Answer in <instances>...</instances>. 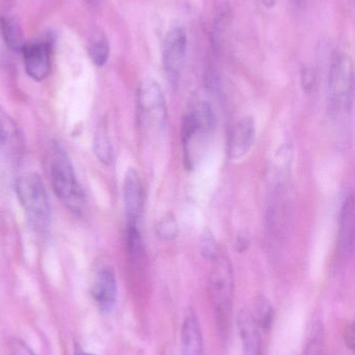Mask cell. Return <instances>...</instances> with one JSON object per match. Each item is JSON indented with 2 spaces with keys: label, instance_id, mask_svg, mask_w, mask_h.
Wrapping results in <instances>:
<instances>
[{
  "label": "cell",
  "instance_id": "d6986e66",
  "mask_svg": "<svg viewBox=\"0 0 355 355\" xmlns=\"http://www.w3.org/2000/svg\"><path fill=\"white\" fill-rule=\"evenodd\" d=\"M127 254L131 262L139 263L143 257V241L138 225L127 223L126 229Z\"/></svg>",
  "mask_w": 355,
  "mask_h": 355
},
{
  "label": "cell",
  "instance_id": "2e32d148",
  "mask_svg": "<svg viewBox=\"0 0 355 355\" xmlns=\"http://www.w3.org/2000/svg\"><path fill=\"white\" fill-rule=\"evenodd\" d=\"M250 313L258 329L270 331L274 322L275 313L273 304L266 296H256L254 302V310Z\"/></svg>",
  "mask_w": 355,
  "mask_h": 355
},
{
  "label": "cell",
  "instance_id": "9c48e42d",
  "mask_svg": "<svg viewBox=\"0 0 355 355\" xmlns=\"http://www.w3.org/2000/svg\"><path fill=\"white\" fill-rule=\"evenodd\" d=\"M91 295L100 312L108 314L114 310L118 297V286L112 268L106 267L98 271L92 285Z\"/></svg>",
  "mask_w": 355,
  "mask_h": 355
},
{
  "label": "cell",
  "instance_id": "9a60e30c",
  "mask_svg": "<svg viewBox=\"0 0 355 355\" xmlns=\"http://www.w3.org/2000/svg\"><path fill=\"white\" fill-rule=\"evenodd\" d=\"M21 145L20 133L14 121L0 112V147L8 153L16 154Z\"/></svg>",
  "mask_w": 355,
  "mask_h": 355
},
{
  "label": "cell",
  "instance_id": "4dcf8cb0",
  "mask_svg": "<svg viewBox=\"0 0 355 355\" xmlns=\"http://www.w3.org/2000/svg\"><path fill=\"white\" fill-rule=\"evenodd\" d=\"M293 1L295 2L296 4H300L304 0H293Z\"/></svg>",
  "mask_w": 355,
  "mask_h": 355
},
{
  "label": "cell",
  "instance_id": "5bb4252c",
  "mask_svg": "<svg viewBox=\"0 0 355 355\" xmlns=\"http://www.w3.org/2000/svg\"><path fill=\"white\" fill-rule=\"evenodd\" d=\"M239 334L243 346V355H261V338L251 313L242 310L238 318Z\"/></svg>",
  "mask_w": 355,
  "mask_h": 355
},
{
  "label": "cell",
  "instance_id": "4316f807",
  "mask_svg": "<svg viewBox=\"0 0 355 355\" xmlns=\"http://www.w3.org/2000/svg\"><path fill=\"white\" fill-rule=\"evenodd\" d=\"M6 47V42H4L3 33H2L1 18H0V58L3 55Z\"/></svg>",
  "mask_w": 355,
  "mask_h": 355
},
{
  "label": "cell",
  "instance_id": "e0dca14e",
  "mask_svg": "<svg viewBox=\"0 0 355 355\" xmlns=\"http://www.w3.org/2000/svg\"><path fill=\"white\" fill-rule=\"evenodd\" d=\"M93 150L96 157L101 164L108 166L112 164L114 158L112 143H110V135L108 128L104 122L100 123L94 135Z\"/></svg>",
  "mask_w": 355,
  "mask_h": 355
},
{
  "label": "cell",
  "instance_id": "6da1fadb",
  "mask_svg": "<svg viewBox=\"0 0 355 355\" xmlns=\"http://www.w3.org/2000/svg\"><path fill=\"white\" fill-rule=\"evenodd\" d=\"M208 292L219 331L223 338H226L231 329L235 296L233 264L226 256L219 254L213 260L208 275Z\"/></svg>",
  "mask_w": 355,
  "mask_h": 355
},
{
  "label": "cell",
  "instance_id": "f546056e",
  "mask_svg": "<svg viewBox=\"0 0 355 355\" xmlns=\"http://www.w3.org/2000/svg\"><path fill=\"white\" fill-rule=\"evenodd\" d=\"M76 355H95V354H87V352H81V354H77Z\"/></svg>",
  "mask_w": 355,
  "mask_h": 355
},
{
  "label": "cell",
  "instance_id": "52a82bcc",
  "mask_svg": "<svg viewBox=\"0 0 355 355\" xmlns=\"http://www.w3.org/2000/svg\"><path fill=\"white\" fill-rule=\"evenodd\" d=\"M188 35L185 27L173 25L167 31L162 52L163 70L171 87H176L187 60Z\"/></svg>",
  "mask_w": 355,
  "mask_h": 355
},
{
  "label": "cell",
  "instance_id": "7c38bea8",
  "mask_svg": "<svg viewBox=\"0 0 355 355\" xmlns=\"http://www.w3.org/2000/svg\"><path fill=\"white\" fill-rule=\"evenodd\" d=\"M181 355H204V336L195 311L191 310L183 318L181 331Z\"/></svg>",
  "mask_w": 355,
  "mask_h": 355
},
{
  "label": "cell",
  "instance_id": "f1b7e54d",
  "mask_svg": "<svg viewBox=\"0 0 355 355\" xmlns=\"http://www.w3.org/2000/svg\"><path fill=\"white\" fill-rule=\"evenodd\" d=\"M87 1H89L90 3L95 4L97 3V2L99 1V0H87Z\"/></svg>",
  "mask_w": 355,
  "mask_h": 355
},
{
  "label": "cell",
  "instance_id": "277c9868",
  "mask_svg": "<svg viewBox=\"0 0 355 355\" xmlns=\"http://www.w3.org/2000/svg\"><path fill=\"white\" fill-rule=\"evenodd\" d=\"M16 192L29 225L44 233L49 227L51 208L42 178L35 173L22 175L17 180Z\"/></svg>",
  "mask_w": 355,
  "mask_h": 355
},
{
  "label": "cell",
  "instance_id": "83f0119b",
  "mask_svg": "<svg viewBox=\"0 0 355 355\" xmlns=\"http://www.w3.org/2000/svg\"><path fill=\"white\" fill-rule=\"evenodd\" d=\"M163 355H173L172 352H170V350L167 349L166 352H164V354Z\"/></svg>",
  "mask_w": 355,
  "mask_h": 355
},
{
  "label": "cell",
  "instance_id": "3957f363",
  "mask_svg": "<svg viewBox=\"0 0 355 355\" xmlns=\"http://www.w3.org/2000/svg\"><path fill=\"white\" fill-rule=\"evenodd\" d=\"M50 181L56 196L75 214L87 208V198L77 181L70 158L60 146H56L50 162Z\"/></svg>",
  "mask_w": 355,
  "mask_h": 355
},
{
  "label": "cell",
  "instance_id": "4fadbf2b",
  "mask_svg": "<svg viewBox=\"0 0 355 355\" xmlns=\"http://www.w3.org/2000/svg\"><path fill=\"white\" fill-rule=\"evenodd\" d=\"M354 196H346L340 213L338 246L342 257L348 258L354 252Z\"/></svg>",
  "mask_w": 355,
  "mask_h": 355
},
{
  "label": "cell",
  "instance_id": "d4e9b609",
  "mask_svg": "<svg viewBox=\"0 0 355 355\" xmlns=\"http://www.w3.org/2000/svg\"><path fill=\"white\" fill-rule=\"evenodd\" d=\"M344 340H345L346 346L349 349H354V324H349L346 327L345 333H344Z\"/></svg>",
  "mask_w": 355,
  "mask_h": 355
},
{
  "label": "cell",
  "instance_id": "cb8c5ba5",
  "mask_svg": "<svg viewBox=\"0 0 355 355\" xmlns=\"http://www.w3.org/2000/svg\"><path fill=\"white\" fill-rule=\"evenodd\" d=\"M315 83V76L314 73H313L312 70L310 69H306V70L304 71L302 73V85H304V89L306 91H310V89H313Z\"/></svg>",
  "mask_w": 355,
  "mask_h": 355
},
{
  "label": "cell",
  "instance_id": "5b68a950",
  "mask_svg": "<svg viewBox=\"0 0 355 355\" xmlns=\"http://www.w3.org/2000/svg\"><path fill=\"white\" fill-rule=\"evenodd\" d=\"M329 94L333 110H349L354 99V66L349 55L338 52L331 60Z\"/></svg>",
  "mask_w": 355,
  "mask_h": 355
},
{
  "label": "cell",
  "instance_id": "484cf974",
  "mask_svg": "<svg viewBox=\"0 0 355 355\" xmlns=\"http://www.w3.org/2000/svg\"><path fill=\"white\" fill-rule=\"evenodd\" d=\"M249 245V239L245 236H238L237 242H236V250L237 252H243L247 250Z\"/></svg>",
  "mask_w": 355,
  "mask_h": 355
},
{
  "label": "cell",
  "instance_id": "ffe728a7",
  "mask_svg": "<svg viewBox=\"0 0 355 355\" xmlns=\"http://www.w3.org/2000/svg\"><path fill=\"white\" fill-rule=\"evenodd\" d=\"M89 55L97 67H104L110 56V44L102 33L95 35L90 41Z\"/></svg>",
  "mask_w": 355,
  "mask_h": 355
},
{
  "label": "cell",
  "instance_id": "7402d4cb",
  "mask_svg": "<svg viewBox=\"0 0 355 355\" xmlns=\"http://www.w3.org/2000/svg\"><path fill=\"white\" fill-rule=\"evenodd\" d=\"M200 250H201L202 256L208 260L213 261L220 254L216 239L208 229H204L200 236Z\"/></svg>",
  "mask_w": 355,
  "mask_h": 355
},
{
  "label": "cell",
  "instance_id": "8992f818",
  "mask_svg": "<svg viewBox=\"0 0 355 355\" xmlns=\"http://www.w3.org/2000/svg\"><path fill=\"white\" fill-rule=\"evenodd\" d=\"M138 116L143 128L158 130L167 121V105L162 87L156 81L146 80L138 89Z\"/></svg>",
  "mask_w": 355,
  "mask_h": 355
},
{
  "label": "cell",
  "instance_id": "ac0fdd59",
  "mask_svg": "<svg viewBox=\"0 0 355 355\" xmlns=\"http://www.w3.org/2000/svg\"><path fill=\"white\" fill-rule=\"evenodd\" d=\"M2 33L6 47L13 51H22L24 47V37L18 21L13 17L1 18Z\"/></svg>",
  "mask_w": 355,
  "mask_h": 355
},
{
  "label": "cell",
  "instance_id": "ba28073f",
  "mask_svg": "<svg viewBox=\"0 0 355 355\" xmlns=\"http://www.w3.org/2000/svg\"><path fill=\"white\" fill-rule=\"evenodd\" d=\"M25 71L31 79L42 81L51 71V44L47 41L26 43L22 49Z\"/></svg>",
  "mask_w": 355,
  "mask_h": 355
},
{
  "label": "cell",
  "instance_id": "30bf717a",
  "mask_svg": "<svg viewBox=\"0 0 355 355\" xmlns=\"http://www.w3.org/2000/svg\"><path fill=\"white\" fill-rule=\"evenodd\" d=\"M123 202L127 223L138 225L144 209V188L141 177L135 168L127 171L123 183Z\"/></svg>",
  "mask_w": 355,
  "mask_h": 355
},
{
  "label": "cell",
  "instance_id": "7a4b0ae2",
  "mask_svg": "<svg viewBox=\"0 0 355 355\" xmlns=\"http://www.w3.org/2000/svg\"><path fill=\"white\" fill-rule=\"evenodd\" d=\"M216 128V116L208 102L194 104L185 114L181 123V143L183 159L188 170L194 168L198 156Z\"/></svg>",
  "mask_w": 355,
  "mask_h": 355
},
{
  "label": "cell",
  "instance_id": "44dd1931",
  "mask_svg": "<svg viewBox=\"0 0 355 355\" xmlns=\"http://www.w3.org/2000/svg\"><path fill=\"white\" fill-rule=\"evenodd\" d=\"M156 233L160 239L168 240V241H172L177 238L179 234V227L174 215L169 214L165 216L158 223V227H156Z\"/></svg>",
  "mask_w": 355,
  "mask_h": 355
},
{
  "label": "cell",
  "instance_id": "603a6c76",
  "mask_svg": "<svg viewBox=\"0 0 355 355\" xmlns=\"http://www.w3.org/2000/svg\"><path fill=\"white\" fill-rule=\"evenodd\" d=\"M10 355H35L33 350L21 340H14L10 343Z\"/></svg>",
  "mask_w": 355,
  "mask_h": 355
},
{
  "label": "cell",
  "instance_id": "8fae6325",
  "mask_svg": "<svg viewBox=\"0 0 355 355\" xmlns=\"http://www.w3.org/2000/svg\"><path fill=\"white\" fill-rule=\"evenodd\" d=\"M256 137V122L252 116H245L236 123L229 135V155L231 159L240 160L248 154Z\"/></svg>",
  "mask_w": 355,
  "mask_h": 355
}]
</instances>
